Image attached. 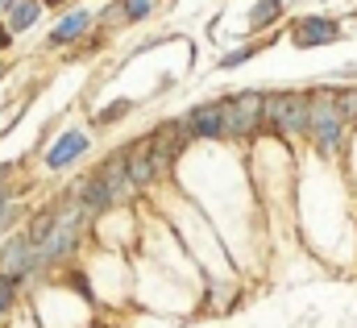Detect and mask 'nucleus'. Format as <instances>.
<instances>
[{"label":"nucleus","instance_id":"f257e3e1","mask_svg":"<svg viewBox=\"0 0 357 328\" xmlns=\"http://www.w3.org/2000/svg\"><path fill=\"white\" fill-rule=\"evenodd\" d=\"M266 117V96L262 91H241L233 104H225V133L229 137H250Z\"/></svg>","mask_w":357,"mask_h":328},{"label":"nucleus","instance_id":"f03ea898","mask_svg":"<svg viewBox=\"0 0 357 328\" xmlns=\"http://www.w3.org/2000/svg\"><path fill=\"white\" fill-rule=\"evenodd\" d=\"M307 129H312V137L320 142V150H337V146H341V108H337L333 96L307 104Z\"/></svg>","mask_w":357,"mask_h":328},{"label":"nucleus","instance_id":"7ed1b4c3","mask_svg":"<svg viewBox=\"0 0 357 328\" xmlns=\"http://www.w3.org/2000/svg\"><path fill=\"white\" fill-rule=\"evenodd\" d=\"M266 121L278 133H303L307 129V100L303 96H266Z\"/></svg>","mask_w":357,"mask_h":328},{"label":"nucleus","instance_id":"20e7f679","mask_svg":"<svg viewBox=\"0 0 357 328\" xmlns=\"http://www.w3.org/2000/svg\"><path fill=\"white\" fill-rule=\"evenodd\" d=\"M33 266H38V249L29 246V237L8 241V246H4V253H0V274H4L8 283H21Z\"/></svg>","mask_w":357,"mask_h":328},{"label":"nucleus","instance_id":"39448f33","mask_svg":"<svg viewBox=\"0 0 357 328\" xmlns=\"http://www.w3.org/2000/svg\"><path fill=\"white\" fill-rule=\"evenodd\" d=\"M291 38H295V46L312 50V46L333 42V38H337V25H333L328 17H299V21H295V29H291Z\"/></svg>","mask_w":357,"mask_h":328},{"label":"nucleus","instance_id":"423d86ee","mask_svg":"<svg viewBox=\"0 0 357 328\" xmlns=\"http://www.w3.org/2000/svg\"><path fill=\"white\" fill-rule=\"evenodd\" d=\"M183 129L195 137H225V104H199Z\"/></svg>","mask_w":357,"mask_h":328},{"label":"nucleus","instance_id":"0eeeda50","mask_svg":"<svg viewBox=\"0 0 357 328\" xmlns=\"http://www.w3.org/2000/svg\"><path fill=\"white\" fill-rule=\"evenodd\" d=\"M84 150H88V133H79V129H75V133H67V137H59V142L50 146L46 166H54V170H59V166H71Z\"/></svg>","mask_w":357,"mask_h":328},{"label":"nucleus","instance_id":"6e6552de","mask_svg":"<svg viewBox=\"0 0 357 328\" xmlns=\"http://www.w3.org/2000/svg\"><path fill=\"white\" fill-rule=\"evenodd\" d=\"M79 204H84L88 212H104V208L112 204V187H108V183L100 179V170H96L88 183L79 187Z\"/></svg>","mask_w":357,"mask_h":328},{"label":"nucleus","instance_id":"1a4fd4ad","mask_svg":"<svg viewBox=\"0 0 357 328\" xmlns=\"http://www.w3.org/2000/svg\"><path fill=\"white\" fill-rule=\"evenodd\" d=\"M88 13L79 8V13H71V17H63L59 25H54V33H50V46H63V42H71V38H79L84 29H88Z\"/></svg>","mask_w":357,"mask_h":328},{"label":"nucleus","instance_id":"9d476101","mask_svg":"<svg viewBox=\"0 0 357 328\" xmlns=\"http://www.w3.org/2000/svg\"><path fill=\"white\" fill-rule=\"evenodd\" d=\"M38 13H42V4H38V0H17V4H13V13H8V33L29 29V25L38 21Z\"/></svg>","mask_w":357,"mask_h":328},{"label":"nucleus","instance_id":"9b49d317","mask_svg":"<svg viewBox=\"0 0 357 328\" xmlns=\"http://www.w3.org/2000/svg\"><path fill=\"white\" fill-rule=\"evenodd\" d=\"M54 221H59V212H38V216H33V225H29V233H25V237H29V246H33V249L46 246V237L54 233Z\"/></svg>","mask_w":357,"mask_h":328},{"label":"nucleus","instance_id":"f8f14e48","mask_svg":"<svg viewBox=\"0 0 357 328\" xmlns=\"http://www.w3.org/2000/svg\"><path fill=\"white\" fill-rule=\"evenodd\" d=\"M278 13H282V4H278V0H262V4H254V17H250V21H254V25H270Z\"/></svg>","mask_w":357,"mask_h":328},{"label":"nucleus","instance_id":"ddd939ff","mask_svg":"<svg viewBox=\"0 0 357 328\" xmlns=\"http://www.w3.org/2000/svg\"><path fill=\"white\" fill-rule=\"evenodd\" d=\"M150 4H154V0H125L121 8H125V17H129V21H142V17L150 13Z\"/></svg>","mask_w":357,"mask_h":328},{"label":"nucleus","instance_id":"4468645a","mask_svg":"<svg viewBox=\"0 0 357 328\" xmlns=\"http://www.w3.org/2000/svg\"><path fill=\"white\" fill-rule=\"evenodd\" d=\"M129 108H133V104H129V100H116V104H108V108H104V112H100V125H108V121H116V117H125V112H129Z\"/></svg>","mask_w":357,"mask_h":328},{"label":"nucleus","instance_id":"2eb2a0df","mask_svg":"<svg viewBox=\"0 0 357 328\" xmlns=\"http://www.w3.org/2000/svg\"><path fill=\"white\" fill-rule=\"evenodd\" d=\"M13 291H17V283H8V278L0 274V312H4V308H13Z\"/></svg>","mask_w":357,"mask_h":328},{"label":"nucleus","instance_id":"dca6fc26","mask_svg":"<svg viewBox=\"0 0 357 328\" xmlns=\"http://www.w3.org/2000/svg\"><path fill=\"white\" fill-rule=\"evenodd\" d=\"M250 54H254V50H233V54H225V59H220V67H225V71H229V67H241Z\"/></svg>","mask_w":357,"mask_h":328},{"label":"nucleus","instance_id":"f3484780","mask_svg":"<svg viewBox=\"0 0 357 328\" xmlns=\"http://www.w3.org/2000/svg\"><path fill=\"white\" fill-rule=\"evenodd\" d=\"M8 38H13V33H8V29H4V25H0V50H4V46H8Z\"/></svg>","mask_w":357,"mask_h":328},{"label":"nucleus","instance_id":"a211bd4d","mask_svg":"<svg viewBox=\"0 0 357 328\" xmlns=\"http://www.w3.org/2000/svg\"><path fill=\"white\" fill-rule=\"evenodd\" d=\"M4 216H8V200L0 195V225H4Z\"/></svg>","mask_w":357,"mask_h":328},{"label":"nucleus","instance_id":"6ab92c4d","mask_svg":"<svg viewBox=\"0 0 357 328\" xmlns=\"http://www.w3.org/2000/svg\"><path fill=\"white\" fill-rule=\"evenodd\" d=\"M4 4H8V0H0V8H4Z\"/></svg>","mask_w":357,"mask_h":328}]
</instances>
